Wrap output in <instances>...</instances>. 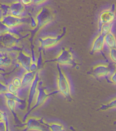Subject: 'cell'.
Masks as SVG:
<instances>
[{
    "label": "cell",
    "instance_id": "cell-25",
    "mask_svg": "<svg viewBox=\"0 0 116 131\" xmlns=\"http://www.w3.org/2000/svg\"><path fill=\"white\" fill-rule=\"evenodd\" d=\"M10 29L7 26L0 22V34H4L10 31Z\"/></svg>",
    "mask_w": 116,
    "mask_h": 131
},
{
    "label": "cell",
    "instance_id": "cell-22",
    "mask_svg": "<svg viewBox=\"0 0 116 131\" xmlns=\"http://www.w3.org/2000/svg\"><path fill=\"white\" fill-rule=\"evenodd\" d=\"M7 103L10 111L13 114H14V110L16 102L12 100L8 99L7 101Z\"/></svg>",
    "mask_w": 116,
    "mask_h": 131
},
{
    "label": "cell",
    "instance_id": "cell-6",
    "mask_svg": "<svg viewBox=\"0 0 116 131\" xmlns=\"http://www.w3.org/2000/svg\"><path fill=\"white\" fill-rule=\"evenodd\" d=\"M46 124L42 121H38L34 118H31L28 121L27 125L29 129L39 131H50L46 125Z\"/></svg>",
    "mask_w": 116,
    "mask_h": 131
},
{
    "label": "cell",
    "instance_id": "cell-19",
    "mask_svg": "<svg viewBox=\"0 0 116 131\" xmlns=\"http://www.w3.org/2000/svg\"><path fill=\"white\" fill-rule=\"evenodd\" d=\"M5 95L8 99L11 100L15 101V102H17L18 103H23L24 101L22 100L16 95L12 94L10 92H6L5 94Z\"/></svg>",
    "mask_w": 116,
    "mask_h": 131
},
{
    "label": "cell",
    "instance_id": "cell-10",
    "mask_svg": "<svg viewBox=\"0 0 116 131\" xmlns=\"http://www.w3.org/2000/svg\"><path fill=\"white\" fill-rule=\"evenodd\" d=\"M21 20L18 18L11 16L6 17L3 19V23L9 28H13L20 24Z\"/></svg>",
    "mask_w": 116,
    "mask_h": 131
},
{
    "label": "cell",
    "instance_id": "cell-1",
    "mask_svg": "<svg viewBox=\"0 0 116 131\" xmlns=\"http://www.w3.org/2000/svg\"><path fill=\"white\" fill-rule=\"evenodd\" d=\"M57 68L58 71L57 84L58 92L62 94L68 100L72 101V99L71 94V89L70 82L66 75L61 69L60 67L57 64Z\"/></svg>",
    "mask_w": 116,
    "mask_h": 131
},
{
    "label": "cell",
    "instance_id": "cell-15",
    "mask_svg": "<svg viewBox=\"0 0 116 131\" xmlns=\"http://www.w3.org/2000/svg\"><path fill=\"white\" fill-rule=\"evenodd\" d=\"M35 73V72H29L25 74L22 81V88L26 87L29 85L31 82H33L36 75Z\"/></svg>",
    "mask_w": 116,
    "mask_h": 131
},
{
    "label": "cell",
    "instance_id": "cell-18",
    "mask_svg": "<svg viewBox=\"0 0 116 131\" xmlns=\"http://www.w3.org/2000/svg\"><path fill=\"white\" fill-rule=\"evenodd\" d=\"M116 106V98H115L106 104L102 105L100 107V110L102 111H106L109 109L115 108Z\"/></svg>",
    "mask_w": 116,
    "mask_h": 131
},
{
    "label": "cell",
    "instance_id": "cell-2",
    "mask_svg": "<svg viewBox=\"0 0 116 131\" xmlns=\"http://www.w3.org/2000/svg\"><path fill=\"white\" fill-rule=\"evenodd\" d=\"M115 71L108 65L104 64H98L94 67L93 74L97 79H108Z\"/></svg>",
    "mask_w": 116,
    "mask_h": 131
},
{
    "label": "cell",
    "instance_id": "cell-29",
    "mask_svg": "<svg viewBox=\"0 0 116 131\" xmlns=\"http://www.w3.org/2000/svg\"><path fill=\"white\" fill-rule=\"evenodd\" d=\"M0 131H6V125L4 122H0Z\"/></svg>",
    "mask_w": 116,
    "mask_h": 131
},
{
    "label": "cell",
    "instance_id": "cell-5",
    "mask_svg": "<svg viewBox=\"0 0 116 131\" xmlns=\"http://www.w3.org/2000/svg\"><path fill=\"white\" fill-rule=\"evenodd\" d=\"M114 12L111 9H106L102 11L100 16V25L104 24L112 23L115 19Z\"/></svg>",
    "mask_w": 116,
    "mask_h": 131
},
{
    "label": "cell",
    "instance_id": "cell-16",
    "mask_svg": "<svg viewBox=\"0 0 116 131\" xmlns=\"http://www.w3.org/2000/svg\"><path fill=\"white\" fill-rule=\"evenodd\" d=\"M113 23L103 24L100 26V34L104 36L111 32Z\"/></svg>",
    "mask_w": 116,
    "mask_h": 131
},
{
    "label": "cell",
    "instance_id": "cell-13",
    "mask_svg": "<svg viewBox=\"0 0 116 131\" xmlns=\"http://www.w3.org/2000/svg\"><path fill=\"white\" fill-rule=\"evenodd\" d=\"M104 45L109 48H116V41L115 36L113 33L110 32L104 36Z\"/></svg>",
    "mask_w": 116,
    "mask_h": 131
},
{
    "label": "cell",
    "instance_id": "cell-9",
    "mask_svg": "<svg viewBox=\"0 0 116 131\" xmlns=\"http://www.w3.org/2000/svg\"><path fill=\"white\" fill-rule=\"evenodd\" d=\"M104 45V36L100 34L94 40L92 50L94 52H101L103 50Z\"/></svg>",
    "mask_w": 116,
    "mask_h": 131
},
{
    "label": "cell",
    "instance_id": "cell-24",
    "mask_svg": "<svg viewBox=\"0 0 116 131\" xmlns=\"http://www.w3.org/2000/svg\"><path fill=\"white\" fill-rule=\"evenodd\" d=\"M12 84L15 87L17 88H20L22 87V81L19 78H15L12 81Z\"/></svg>",
    "mask_w": 116,
    "mask_h": 131
},
{
    "label": "cell",
    "instance_id": "cell-31",
    "mask_svg": "<svg viewBox=\"0 0 116 131\" xmlns=\"http://www.w3.org/2000/svg\"><path fill=\"white\" fill-rule=\"evenodd\" d=\"M6 115L5 113H3L2 111H0V122L4 121Z\"/></svg>",
    "mask_w": 116,
    "mask_h": 131
},
{
    "label": "cell",
    "instance_id": "cell-14",
    "mask_svg": "<svg viewBox=\"0 0 116 131\" xmlns=\"http://www.w3.org/2000/svg\"><path fill=\"white\" fill-rule=\"evenodd\" d=\"M18 60L20 63L23 67L28 72H30V66L31 65V58L21 53L18 57Z\"/></svg>",
    "mask_w": 116,
    "mask_h": 131
},
{
    "label": "cell",
    "instance_id": "cell-23",
    "mask_svg": "<svg viewBox=\"0 0 116 131\" xmlns=\"http://www.w3.org/2000/svg\"><path fill=\"white\" fill-rule=\"evenodd\" d=\"M19 88H16L12 84H9V87H8V90L10 93L12 94L16 95L18 91Z\"/></svg>",
    "mask_w": 116,
    "mask_h": 131
},
{
    "label": "cell",
    "instance_id": "cell-26",
    "mask_svg": "<svg viewBox=\"0 0 116 131\" xmlns=\"http://www.w3.org/2000/svg\"><path fill=\"white\" fill-rule=\"evenodd\" d=\"M116 71H115L108 78V81H109L110 83H112V84L115 85L116 83Z\"/></svg>",
    "mask_w": 116,
    "mask_h": 131
},
{
    "label": "cell",
    "instance_id": "cell-7",
    "mask_svg": "<svg viewBox=\"0 0 116 131\" xmlns=\"http://www.w3.org/2000/svg\"><path fill=\"white\" fill-rule=\"evenodd\" d=\"M52 15L51 12L48 9H42L37 17L38 25L43 26L49 23L52 19Z\"/></svg>",
    "mask_w": 116,
    "mask_h": 131
},
{
    "label": "cell",
    "instance_id": "cell-8",
    "mask_svg": "<svg viewBox=\"0 0 116 131\" xmlns=\"http://www.w3.org/2000/svg\"><path fill=\"white\" fill-rule=\"evenodd\" d=\"M59 38L54 36H48L43 38L41 40L42 47L45 49L51 48L58 44Z\"/></svg>",
    "mask_w": 116,
    "mask_h": 131
},
{
    "label": "cell",
    "instance_id": "cell-11",
    "mask_svg": "<svg viewBox=\"0 0 116 131\" xmlns=\"http://www.w3.org/2000/svg\"><path fill=\"white\" fill-rule=\"evenodd\" d=\"M39 75L38 73L35 75V78L34 80L32 82L31 85L30 93H29V100H28V107H30V105L33 100V97L36 93V89L37 88V84H38V81H39Z\"/></svg>",
    "mask_w": 116,
    "mask_h": 131
},
{
    "label": "cell",
    "instance_id": "cell-27",
    "mask_svg": "<svg viewBox=\"0 0 116 131\" xmlns=\"http://www.w3.org/2000/svg\"><path fill=\"white\" fill-rule=\"evenodd\" d=\"M37 66L36 65V63H32L31 64L30 66V72H35L36 69H37Z\"/></svg>",
    "mask_w": 116,
    "mask_h": 131
},
{
    "label": "cell",
    "instance_id": "cell-21",
    "mask_svg": "<svg viewBox=\"0 0 116 131\" xmlns=\"http://www.w3.org/2000/svg\"><path fill=\"white\" fill-rule=\"evenodd\" d=\"M110 58L113 63H116V48H112L110 49Z\"/></svg>",
    "mask_w": 116,
    "mask_h": 131
},
{
    "label": "cell",
    "instance_id": "cell-20",
    "mask_svg": "<svg viewBox=\"0 0 116 131\" xmlns=\"http://www.w3.org/2000/svg\"><path fill=\"white\" fill-rule=\"evenodd\" d=\"M11 63V59L7 57H0V66L5 67L9 66Z\"/></svg>",
    "mask_w": 116,
    "mask_h": 131
},
{
    "label": "cell",
    "instance_id": "cell-30",
    "mask_svg": "<svg viewBox=\"0 0 116 131\" xmlns=\"http://www.w3.org/2000/svg\"><path fill=\"white\" fill-rule=\"evenodd\" d=\"M5 122L6 126V131H9V123H8V119L7 118V115L5 116V119L4 121Z\"/></svg>",
    "mask_w": 116,
    "mask_h": 131
},
{
    "label": "cell",
    "instance_id": "cell-32",
    "mask_svg": "<svg viewBox=\"0 0 116 131\" xmlns=\"http://www.w3.org/2000/svg\"><path fill=\"white\" fill-rule=\"evenodd\" d=\"M32 2V1H30H30H27V0L26 1V0H25V1H22V4H24V5H28L31 4Z\"/></svg>",
    "mask_w": 116,
    "mask_h": 131
},
{
    "label": "cell",
    "instance_id": "cell-33",
    "mask_svg": "<svg viewBox=\"0 0 116 131\" xmlns=\"http://www.w3.org/2000/svg\"><path fill=\"white\" fill-rule=\"evenodd\" d=\"M70 128V129L72 131H76V130H75V129H74V128L73 127H71Z\"/></svg>",
    "mask_w": 116,
    "mask_h": 131
},
{
    "label": "cell",
    "instance_id": "cell-17",
    "mask_svg": "<svg viewBox=\"0 0 116 131\" xmlns=\"http://www.w3.org/2000/svg\"><path fill=\"white\" fill-rule=\"evenodd\" d=\"M46 126L51 131H65L63 126L60 124L52 123L50 124H46Z\"/></svg>",
    "mask_w": 116,
    "mask_h": 131
},
{
    "label": "cell",
    "instance_id": "cell-3",
    "mask_svg": "<svg viewBox=\"0 0 116 131\" xmlns=\"http://www.w3.org/2000/svg\"><path fill=\"white\" fill-rule=\"evenodd\" d=\"M56 61L59 65L73 66L75 64L72 54L67 49L61 51L56 58Z\"/></svg>",
    "mask_w": 116,
    "mask_h": 131
},
{
    "label": "cell",
    "instance_id": "cell-4",
    "mask_svg": "<svg viewBox=\"0 0 116 131\" xmlns=\"http://www.w3.org/2000/svg\"><path fill=\"white\" fill-rule=\"evenodd\" d=\"M37 89L38 90V94L36 104L32 108V110L43 104L47 98L49 96L53 95V94H56L59 92L58 91H54L52 93H49V94L47 93L45 91L44 88L42 87V83L41 82H40L38 83V87Z\"/></svg>",
    "mask_w": 116,
    "mask_h": 131
},
{
    "label": "cell",
    "instance_id": "cell-28",
    "mask_svg": "<svg viewBox=\"0 0 116 131\" xmlns=\"http://www.w3.org/2000/svg\"><path fill=\"white\" fill-rule=\"evenodd\" d=\"M8 88L0 83V93L5 92L7 91Z\"/></svg>",
    "mask_w": 116,
    "mask_h": 131
},
{
    "label": "cell",
    "instance_id": "cell-12",
    "mask_svg": "<svg viewBox=\"0 0 116 131\" xmlns=\"http://www.w3.org/2000/svg\"><path fill=\"white\" fill-rule=\"evenodd\" d=\"M24 6L22 3H15L12 5L10 8V12L12 15L18 18L22 15Z\"/></svg>",
    "mask_w": 116,
    "mask_h": 131
}]
</instances>
